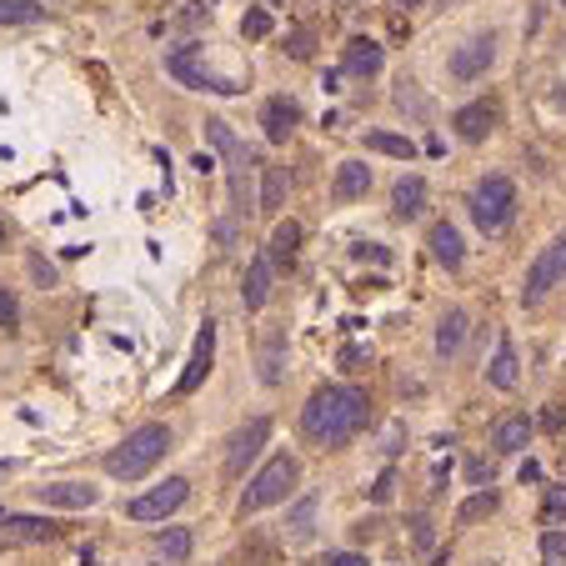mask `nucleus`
Returning <instances> with one entry per match:
<instances>
[{"label": "nucleus", "instance_id": "1", "mask_svg": "<svg viewBox=\"0 0 566 566\" xmlns=\"http://www.w3.org/2000/svg\"><path fill=\"white\" fill-rule=\"evenodd\" d=\"M366 421H371V401L356 386H316L311 401L301 406V431L316 446H346Z\"/></svg>", "mask_w": 566, "mask_h": 566}, {"label": "nucleus", "instance_id": "2", "mask_svg": "<svg viewBox=\"0 0 566 566\" xmlns=\"http://www.w3.org/2000/svg\"><path fill=\"white\" fill-rule=\"evenodd\" d=\"M166 451H171V426L146 421V426H136V431L106 456V471H111L116 481H141Z\"/></svg>", "mask_w": 566, "mask_h": 566}, {"label": "nucleus", "instance_id": "3", "mask_svg": "<svg viewBox=\"0 0 566 566\" xmlns=\"http://www.w3.org/2000/svg\"><path fill=\"white\" fill-rule=\"evenodd\" d=\"M296 481H301V461L291 456V451H276L256 476H251V486L241 491V521L246 516H256V511H266V506H281L291 491H296Z\"/></svg>", "mask_w": 566, "mask_h": 566}, {"label": "nucleus", "instance_id": "4", "mask_svg": "<svg viewBox=\"0 0 566 566\" xmlns=\"http://www.w3.org/2000/svg\"><path fill=\"white\" fill-rule=\"evenodd\" d=\"M516 216V186L506 176H486L476 191H471V221L486 231V236H501Z\"/></svg>", "mask_w": 566, "mask_h": 566}, {"label": "nucleus", "instance_id": "5", "mask_svg": "<svg viewBox=\"0 0 566 566\" xmlns=\"http://www.w3.org/2000/svg\"><path fill=\"white\" fill-rule=\"evenodd\" d=\"M561 281H566V236H551V241L541 246V256L531 261V271H526L521 306H541V301H546Z\"/></svg>", "mask_w": 566, "mask_h": 566}, {"label": "nucleus", "instance_id": "6", "mask_svg": "<svg viewBox=\"0 0 566 566\" xmlns=\"http://www.w3.org/2000/svg\"><path fill=\"white\" fill-rule=\"evenodd\" d=\"M186 496H191V481H186V476H166L161 486L141 491V496L126 506V516H131V521H166L171 511L186 506Z\"/></svg>", "mask_w": 566, "mask_h": 566}, {"label": "nucleus", "instance_id": "7", "mask_svg": "<svg viewBox=\"0 0 566 566\" xmlns=\"http://www.w3.org/2000/svg\"><path fill=\"white\" fill-rule=\"evenodd\" d=\"M196 51L201 46H181V51H171L166 56V71L181 81V86H191V91H211V96H236L241 86L236 81H221V76H211L201 61H196Z\"/></svg>", "mask_w": 566, "mask_h": 566}, {"label": "nucleus", "instance_id": "8", "mask_svg": "<svg viewBox=\"0 0 566 566\" xmlns=\"http://www.w3.org/2000/svg\"><path fill=\"white\" fill-rule=\"evenodd\" d=\"M206 136L216 141V151H221V161H226V171H231V201L241 206V201H246V166H251V151L236 141V131H231L226 121H206Z\"/></svg>", "mask_w": 566, "mask_h": 566}, {"label": "nucleus", "instance_id": "9", "mask_svg": "<svg viewBox=\"0 0 566 566\" xmlns=\"http://www.w3.org/2000/svg\"><path fill=\"white\" fill-rule=\"evenodd\" d=\"M211 366H216V321H206V326L196 331L191 361H186V371L176 376V396H191V391H201V386H206V376H211Z\"/></svg>", "mask_w": 566, "mask_h": 566}, {"label": "nucleus", "instance_id": "10", "mask_svg": "<svg viewBox=\"0 0 566 566\" xmlns=\"http://www.w3.org/2000/svg\"><path fill=\"white\" fill-rule=\"evenodd\" d=\"M266 441H271V421H266V416H251V421L231 436V446H226V476H241V471L261 456Z\"/></svg>", "mask_w": 566, "mask_h": 566}, {"label": "nucleus", "instance_id": "11", "mask_svg": "<svg viewBox=\"0 0 566 566\" xmlns=\"http://www.w3.org/2000/svg\"><path fill=\"white\" fill-rule=\"evenodd\" d=\"M496 66V36H471L451 51V76L456 81H481Z\"/></svg>", "mask_w": 566, "mask_h": 566}, {"label": "nucleus", "instance_id": "12", "mask_svg": "<svg viewBox=\"0 0 566 566\" xmlns=\"http://www.w3.org/2000/svg\"><path fill=\"white\" fill-rule=\"evenodd\" d=\"M61 526L51 516H0V546H36V541H56Z\"/></svg>", "mask_w": 566, "mask_h": 566}, {"label": "nucleus", "instance_id": "13", "mask_svg": "<svg viewBox=\"0 0 566 566\" xmlns=\"http://www.w3.org/2000/svg\"><path fill=\"white\" fill-rule=\"evenodd\" d=\"M296 121H301V106H296L291 96H271V101L261 106V126H266V141H271V146H286L291 131H296Z\"/></svg>", "mask_w": 566, "mask_h": 566}, {"label": "nucleus", "instance_id": "14", "mask_svg": "<svg viewBox=\"0 0 566 566\" xmlns=\"http://www.w3.org/2000/svg\"><path fill=\"white\" fill-rule=\"evenodd\" d=\"M496 121H501V111L491 106V101H471V106H461L456 111V136L466 141V146H476V141H486L491 131H496Z\"/></svg>", "mask_w": 566, "mask_h": 566}, {"label": "nucleus", "instance_id": "15", "mask_svg": "<svg viewBox=\"0 0 566 566\" xmlns=\"http://www.w3.org/2000/svg\"><path fill=\"white\" fill-rule=\"evenodd\" d=\"M341 66H346L351 76H381L386 51H381L371 36H351V41H346V51H341Z\"/></svg>", "mask_w": 566, "mask_h": 566}, {"label": "nucleus", "instance_id": "16", "mask_svg": "<svg viewBox=\"0 0 566 566\" xmlns=\"http://www.w3.org/2000/svg\"><path fill=\"white\" fill-rule=\"evenodd\" d=\"M41 501L46 506H61V511H86V506L101 501V491L86 486V481H51V486H41Z\"/></svg>", "mask_w": 566, "mask_h": 566}, {"label": "nucleus", "instance_id": "17", "mask_svg": "<svg viewBox=\"0 0 566 566\" xmlns=\"http://www.w3.org/2000/svg\"><path fill=\"white\" fill-rule=\"evenodd\" d=\"M271 281H276V266H271V256H256V261L246 266V286H241V301H246V311H261V306L271 301Z\"/></svg>", "mask_w": 566, "mask_h": 566}, {"label": "nucleus", "instance_id": "18", "mask_svg": "<svg viewBox=\"0 0 566 566\" xmlns=\"http://www.w3.org/2000/svg\"><path fill=\"white\" fill-rule=\"evenodd\" d=\"M371 191V166L366 161H341L336 166V181H331V196L336 201H356Z\"/></svg>", "mask_w": 566, "mask_h": 566}, {"label": "nucleus", "instance_id": "19", "mask_svg": "<svg viewBox=\"0 0 566 566\" xmlns=\"http://www.w3.org/2000/svg\"><path fill=\"white\" fill-rule=\"evenodd\" d=\"M526 441H531V421H526L521 411H516V416H501L496 431H491L496 456H516V451H526Z\"/></svg>", "mask_w": 566, "mask_h": 566}, {"label": "nucleus", "instance_id": "20", "mask_svg": "<svg viewBox=\"0 0 566 566\" xmlns=\"http://www.w3.org/2000/svg\"><path fill=\"white\" fill-rule=\"evenodd\" d=\"M426 246H431V256L446 266V271H456L461 261H466V251H461V231L451 226V221H441V226H431V236H426Z\"/></svg>", "mask_w": 566, "mask_h": 566}, {"label": "nucleus", "instance_id": "21", "mask_svg": "<svg viewBox=\"0 0 566 566\" xmlns=\"http://www.w3.org/2000/svg\"><path fill=\"white\" fill-rule=\"evenodd\" d=\"M391 206H396V216H401V221L421 216V206H426V181H421V176H401V181H396V191H391Z\"/></svg>", "mask_w": 566, "mask_h": 566}, {"label": "nucleus", "instance_id": "22", "mask_svg": "<svg viewBox=\"0 0 566 566\" xmlns=\"http://www.w3.org/2000/svg\"><path fill=\"white\" fill-rule=\"evenodd\" d=\"M296 251H301V221H281V226L271 231V246H266L271 266H291Z\"/></svg>", "mask_w": 566, "mask_h": 566}, {"label": "nucleus", "instance_id": "23", "mask_svg": "<svg viewBox=\"0 0 566 566\" xmlns=\"http://www.w3.org/2000/svg\"><path fill=\"white\" fill-rule=\"evenodd\" d=\"M486 381H491L496 391H511V386L521 381V366H516V346H511V341L496 346V356H491V366H486Z\"/></svg>", "mask_w": 566, "mask_h": 566}, {"label": "nucleus", "instance_id": "24", "mask_svg": "<svg viewBox=\"0 0 566 566\" xmlns=\"http://www.w3.org/2000/svg\"><path fill=\"white\" fill-rule=\"evenodd\" d=\"M461 341H466V311H446L441 316V326H436V356H456L461 351Z\"/></svg>", "mask_w": 566, "mask_h": 566}, {"label": "nucleus", "instance_id": "25", "mask_svg": "<svg viewBox=\"0 0 566 566\" xmlns=\"http://www.w3.org/2000/svg\"><path fill=\"white\" fill-rule=\"evenodd\" d=\"M281 346H286V331L281 326H266V336H261V381L266 386L281 381Z\"/></svg>", "mask_w": 566, "mask_h": 566}, {"label": "nucleus", "instance_id": "26", "mask_svg": "<svg viewBox=\"0 0 566 566\" xmlns=\"http://www.w3.org/2000/svg\"><path fill=\"white\" fill-rule=\"evenodd\" d=\"M191 546H196V541H191V531H186V526H166V531H156V551H161V561H166V566L186 561V556H191Z\"/></svg>", "mask_w": 566, "mask_h": 566}, {"label": "nucleus", "instance_id": "27", "mask_svg": "<svg viewBox=\"0 0 566 566\" xmlns=\"http://www.w3.org/2000/svg\"><path fill=\"white\" fill-rule=\"evenodd\" d=\"M281 206H286V171H281V166H266V171H261V211L276 216Z\"/></svg>", "mask_w": 566, "mask_h": 566}, {"label": "nucleus", "instance_id": "28", "mask_svg": "<svg viewBox=\"0 0 566 566\" xmlns=\"http://www.w3.org/2000/svg\"><path fill=\"white\" fill-rule=\"evenodd\" d=\"M311 531H316V496H301L291 506V516H286V536L291 541H311Z\"/></svg>", "mask_w": 566, "mask_h": 566}, {"label": "nucleus", "instance_id": "29", "mask_svg": "<svg viewBox=\"0 0 566 566\" xmlns=\"http://www.w3.org/2000/svg\"><path fill=\"white\" fill-rule=\"evenodd\" d=\"M366 146L381 151V156H396V161H411V156H416V141H411V136H396V131H371Z\"/></svg>", "mask_w": 566, "mask_h": 566}, {"label": "nucleus", "instance_id": "30", "mask_svg": "<svg viewBox=\"0 0 566 566\" xmlns=\"http://www.w3.org/2000/svg\"><path fill=\"white\" fill-rule=\"evenodd\" d=\"M496 501H501V496H496L491 486H486V491H476V496H466V501H461V511H456V526H476L481 516H491V511H496Z\"/></svg>", "mask_w": 566, "mask_h": 566}, {"label": "nucleus", "instance_id": "31", "mask_svg": "<svg viewBox=\"0 0 566 566\" xmlns=\"http://www.w3.org/2000/svg\"><path fill=\"white\" fill-rule=\"evenodd\" d=\"M41 21V0H0V26H31Z\"/></svg>", "mask_w": 566, "mask_h": 566}, {"label": "nucleus", "instance_id": "32", "mask_svg": "<svg viewBox=\"0 0 566 566\" xmlns=\"http://www.w3.org/2000/svg\"><path fill=\"white\" fill-rule=\"evenodd\" d=\"M271 26H276V21H271V11H261V6H256V11H246L241 36H246V41H266V36H271Z\"/></svg>", "mask_w": 566, "mask_h": 566}, {"label": "nucleus", "instance_id": "33", "mask_svg": "<svg viewBox=\"0 0 566 566\" xmlns=\"http://www.w3.org/2000/svg\"><path fill=\"white\" fill-rule=\"evenodd\" d=\"M541 561H546V566H566V531L551 526V531L541 536Z\"/></svg>", "mask_w": 566, "mask_h": 566}, {"label": "nucleus", "instance_id": "34", "mask_svg": "<svg viewBox=\"0 0 566 566\" xmlns=\"http://www.w3.org/2000/svg\"><path fill=\"white\" fill-rule=\"evenodd\" d=\"M541 521H546V526L566 521V486H546V501H541Z\"/></svg>", "mask_w": 566, "mask_h": 566}, {"label": "nucleus", "instance_id": "35", "mask_svg": "<svg viewBox=\"0 0 566 566\" xmlns=\"http://www.w3.org/2000/svg\"><path fill=\"white\" fill-rule=\"evenodd\" d=\"M16 326H21V301L6 281H0V331H16Z\"/></svg>", "mask_w": 566, "mask_h": 566}, {"label": "nucleus", "instance_id": "36", "mask_svg": "<svg viewBox=\"0 0 566 566\" xmlns=\"http://www.w3.org/2000/svg\"><path fill=\"white\" fill-rule=\"evenodd\" d=\"M311 46H316V36H311V31H291V41H286L291 61H311Z\"/></svg>", "mask_w": 566, "mask_h": 566}, {"label": "nucleus", "instance_id": "37", "mask_svg": "<svg viewBox=\"0 0 566 566\" xmlns=\"http://www.w3.org/2000/svg\"><path fill=\"white\" fill-rule=\"evenodd\" d=\"M411 541H416L421 551H431V546H436V531H431V516H416V521H411Z\"/></svg>", "mask_w": 566, "mask_h": 566}, {"label": "nucleus", "instance_id": "38", "mask_svg": "<svg viewBox=\"0 0 566 566\" xmlns=\"http://www.w3.org/2000/svg\"><path fill=\"white\" fill-rule=\"evenodd\" d=\"M341 366H346V371H361V366H371V351H366V346H346V351H341Z\"/></svg>", "mask_w": 566, "mask_h": 566}, {"label": "nucleus", "instance_id": "39", "mask_svg": "<svg viewBox=\"0 0 566 566\" xmlns=\"http://www.w3.org/2000/svg\"><path fill=\"white\" fill-rule=\"evenodd\" d=\"M31 276H36L41 286H56V266H51V261H41V256H31Z\"/></svg>", "mask_w": 566, "mask_h": 566}, {"label": "nucleus", "instance_id": "40", "mask_svg": "<svg viewBox=\"0 0 566 566\" xmlns=\"http://www.w3.org/2000/svg\"><path fill=\"white\" fill-rule=\"evenodd\" d=\"M321 566H366V556H356V551H326Z\"/></svg>", "mask_w": 566, "mask_h": 566}, {"label": "nucleus", "instance_id": "41", "mask_svg": "<svg viewBox=\"0 0 566 566\" xmlns=\"http://www.w3.org/2000/svg\"><path fill=\"white\" fill-rule=\"evenodd\" d=\"M366 256H371V261H381V266L391 261V251H386V246H356V261H366Z\"/></svg>", "mask_w": 566, "mask_h": 566}, {"label": "nucleus", "instance_id": "42", "mask_svg": "<svg viewBox=\"0 0 566 566\" xmlns=\"http://www.w3.org/2000/svg\"><path fill=\"white\" fill-rule=\"evenodd\" d=\"M371 501H391V476H381V481L371 486Z\"/></svg>", "mask_w": 566, "mask_h": 566}, {"label": "nucleus", "instance_id": "43", "mask_svg": "<svg viewBox=\"0 0 566 566\" xmlns=\"http://www.w3.org/2000/svg\"><path fill=\"white\" fill-rule=\"evenodd\" d=\"M391 6H396V11H416V6H421V0H391Z\"/></svg>", "mask_w": 566, "mask_h": 566}, {"label": "nucleus", "instance_id": "44", "mask_svg": "<svg viewBox=\"0 0 566 566\" xmlns=\"http://www.w3.org/2000/svg\"><path fill=\"white\" fill-rule=\"evenodd\" d=\"M6 246H11V226H6V221H0V251H6Z\"/></svg>", "mask_w": 566, "mask_h": 566}, {"label": "nucleus", "instance_id": "45", "mask_svg": "<svg viewBox=\"0 0 566 566\" xmlns=\"http://www.w3.org/2000/svg\"><path fill=\"white\" fill-rule=\"evenodd\" d=\"M441 6H461V0H441Z\"/></svg>", "mask_w": 566, "mask_h": 566}]
</instances>
